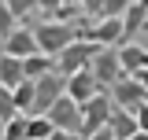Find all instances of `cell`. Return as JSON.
Segmentation results:
<instances>
[{"mask_svg": "<svg viewBox=\"0 0 148 140\" xmlns=\"http://www.w3.org/2000/svg\"><path fill=\"white\" fill-rule=\"evenodd\" d=\"M67 92H71L78 103H85L89 96H96L100 92V81H96V74H92V67H82L74 70L71 77H67Z\"/></svg>", "mask_w": 148, "mask_h": 140, "instance_id": "9", "label": "cell"}, {"mask_svg": "<svg viewBox=\"0 0 148 140\" xmlns=\"http://www.w3.org/2000/svg\"><path fill=\"white\" fill-rule=\"evenodd\" d=\"M37 48L48 55H59L71 41L82 37V26H74L71 18H52V22H37Z\"/></svg>", "mask_w": 148, "mask_h": 140, "instance_id": "1", "label": "cell"}, {"mask_svg": "<svg viewBox=\"0 0 148 140\" xmlns=\"http://www.w3.org/2000/svg\"><path fill=\"white\" fill-rule=\"evenodd\" d=\"M133 0H104V15H122Z\"/></svg>", "mask_w": 148, "mask_h": 140, "instance_id": "22", "label": "cell"}, {"mask_svg": "<svg viewBox=\"0 0 148 140\" xmlns=\"http://www.w3.org/2000/svg\"><path fill=\"white\" fill-rule=\"evenodd\" d=\"M111 111H115V96H111L108 88H100L96 96H89V100L82 103V137H89L100 125H108Z\"/></svg>", "mask_w": 148, "mask_h": 140, "instance_id": "3", "label": "cell"}, {"mask_svg": "<svg viewBox=\"0 0 148 140\" xmlns=\"http://www.w3.org/2000/svg\"><path fill=\"white\" fill-rule=\"evenodd\" d=\"M11 92H15L18 111H22V114H30V111H34V100H37V81H34V77H22Z\"/></svg>", "mask_w": 148, "mask_h": 140, "instance_id": "16", "label": "cell"}, {"mask_svg": "<svg viewBox=\"0 0 148 140\" xmlns=\"http://www.w3.org/2000/svg\"><path fill=\"white\" fill-rule=\"evenodd\" d=\"M119 55H122V70L126 74H137L141 67H148V48L133 44V41H122L119 44Z\"/></svg>", "mask_w": 148, "mask_h": 140, "instance_id": "13", "label": "cell"}, {"mask_svg": "<svg viewBox=\"0 0 148 140\" xmlns=\"http://www.w3.org/2000/svg\"><path fill=\"white\" fill-rule=\"evenodd\" d=\"M4 125H8V122H4V118H0V140H4Z\"/></svg>", "mask_w": 148, "mask_h": 140, "instance_id": "29", "label": "cell"}, {"mask_svg": "<svg viewBox=\"0 0 148 140\" xmlns=\"http://www.w3.org/2000/svg\"><path fill=\"white\" fill-rule=\"evenodd\" d=\"M4 4H8L18 18H26V15H34V11H41V4H37V0H4Z\"/></svg>", "mask_w": 148, "mask_h": 140, "instance_id": "20", "label": "cell"}, {"mask_svg": "<svg viewBox=\"0 0 148 140\" xmlns=\"http://www.w3.org/2000/svg\"><path fill=\"white\" fill-rule=\"evenodd\" d=\"M4 52H11V55H18V59H26V55H34L37 52V33L34 30H11L8 33V41H4Z\"/></svg>", "mask_w": 148, "mask_h": 140, "instance_id": "11", "label": "cell"}, {"mask_svg": "<svg viewBox=\"0 0 148 140\" xmlns=\"http://www.w3.org/2000/svg\"><path fill=\"white\" fill-rule=\"evenodd\" d=\"M52 118L48 114H30V125H26V133H30V140H48L52 137Z\"/></svg>", "mask_w": 148, "mask_h": 140, "instance_id": "17", "label": "cell"}, {"mask_svg": "<svg viewBox=\"0 0 148 140\" xmlns=\"http://www.w3.org/2000/svg\"><path fill=\"white\" fill-rule=\"evenodd\" d=\"M82 140H119V137L111 133V125H100L96 133H89V137H82Z\"/></svg>", "mask_w": 148, "mask_h": 140, "instance_id": "23", "label": "cell"}, {"mask_svg": "<svg viewBox=\"0 0 148 140\" xmlns=\"http://www.w3.org/2000/svg\"><path fill=\"white\" fill-rule=\"evenodd\" d=\"M15 114H22L18 103H15V92H11L8 85H0V118H4V122H11Z\"/></svg>", "mask_w": 148, "mask_h": 140, "instance_id": "19", "label": "cell"}, {"mask_svg": "<svg viewBox=\"0 0 148 140\" xmlns=\"http://www.w3.org/2000/svg\"><path fill=\"white\" fill-rule=\"evenodd\" d=\"M130 140H148V129H137V133H133Z\"/></svg>", "mask_w": 148, "mask_h": 140, "instance_id": "28", "label": "cell"}, {"mask_svg": "<svg viewBox=\"0 0 148 140\" xmlns=\"http://www.w3.org/2000/svg\"><path fill=\"white\" fill-rule=\"evenodd\" d=\"M133 114H137V125H141V129H148V100H145L141 107H137Z\"/></svg>", "mask_w": 148, "mask_h": 140, "instance_id": "24", "label": "cell"}, {"mask_svg": "<svg viewBox=\"0 0 148 140\" xmlns=\"http://www.w3.org/2000/svg\"><path fill=\"white\" fill-rule=\"evenodd\" d=\"M108 92L115 96V103H119V107H126V111H137V107L148 100V88L141 85L133 74H122V77H119V81H115Z\"/></svg>", "mask_w": 148, "mask_h": 140, "instance_id": "7", "label": "cell"}, {"mask_svg": "<svg viewBox=\"0 0 148 140\" xmlns=\"http://www.w3.org/2000/svg\"><path fill=\"white\" fill-rule=\"evenodd\" d=\"M56 67V55H48V52H41V48H37L34 55H26V59H22V74H26V77H41V74H48V70Z\"/></svg>", "mask_w": 148, "mask_h": 140, "instance_id": "15", "label": "cell"}, {"mask_svg": "<svg viewBox=\"0 0 148 140\" xmlns=\"http://www.w3.org/2000/svg\"><path fill=\"white\" fill-rule=\"evenodd\" d=\"M108 125H111V133H115L119 140H130L137 129H141V125H137V114H133V111H126V107H119V103H115V111H111Z\"/></svg>", "mask_w": 148, "mask_h": 140, "instance_id": "12", "label": "cell"}, {"mask_svg": "<svg viewBox=\"0 0 148 140\" xmlns=\"http://www.w3.org/2000/svg\"><path fill=\"white\" fill-rule=\"evenodd\" d=\"M100 52V44L92 41V37H78V41H71L63 52L56 55V70L63 74V77H71L74 70H82V67H89L92 63V55Z\"/></svg>", "mask_w": 148, "mask_h": 140, "instance_id": "2", "label": "cell"}, {"mask_svg": "<svg viewBox=\"0 0 148 140\" xmlns=\"http://www.w3.org/2000/svg\"><path fill=\"white\" fill-rule=\"evenodd\" d=\"M63 92H67V77L52 67L48 74H41V77H37V100H34V111H30V114H45V111H48Z\"/></svg>", "mask_w": 148, "mask_h": 140, "instance_id": "6", "label": "cell"}, {"mask_svg": "<svg viewBox=\"0 0 148 140\" xmlns=\"http://www.w3.org/2000/svg\"><path fill=\"white\" fill-rule=\"evenodd\" d=\"M92 74H96V81L100 88H111L126 70H122V55H119V44H100V52L92 55Z\"/></svg>", "mask_w": 148, "mask_h": 140, "instance_id": "4", "label": "cell"}, {"mask_svg": "<svg viewBox=\"0 0 148 140\" xmlns=\"http://www.w3.org/2000/svg\"><path fill=\"white\" fill-rule=\"evenodd\" d=\"M133 77H137V81H141V85L148 88V67H141V70H137V74H133Z\"/></svg>", "mask_w": 148, "mask_h": 140, "instance_id": "27", "label": "cell"}, {"mask_svg": "<svg viewBox=\"0 0 148 140\" xmlns=\"http://www.w3.org/2000/svg\"><path fill=\"white\" fill-rule=\"evenodd\" d=\"M37 4H41V11H56V7H59L63 0H37Z\"/></svg>", "mask_w": 148, "mask_h": 140, "instance_id": "26", "label": "cell"}, {"mask_svg": "<svg viewBox=\"0 0 148 140\" xmlns=\"http://www.w3.org/2000/svg\"><path fill=\"white\" fill-rule=\"evenodd\" d=\"M96 44H122L126 37H122V15H104L96 18V22H89V33Z\"/></svg>", "mask_w": 148, "mask_h": 140, "instance_id": "8", "label": "cell"}, {"mask_svg": "<svg viewBox=\"0 0 148 140\" xmlns=\"http://www.w3.org/2000/svg\"><path fill=\"white\" fill-rule=\"evenodd\" d=\"M45 114L52 118L56 129H71V133H78V137H82V103L74 100L71 92H63V96H59V100H56Z\"/></svg>", "mask_w": 148, "mask_h": 140, "instance_id": "5", "label": "cell"}, {"mask_svg": "<svg viewBox=\"0 0 148 140\" xmlns=\"http://www.w3.org/2000/svg\"><path fill=\"white\" fill-rule=\"evenodd\" d=\"M145 26H148V0H133L126 11H122V37L133 41Z\"/></svg>", "mask_w": 148, "mask_h": 140, "instance_id": "10", "label": "cell"}, {"mask_svg": "<svg viewBox=\"0 0 148 140\" xmlns=\"http://www.w3.org/2000/svg\"><path fill=\"white\" fill-rule=\"evenodd\" d=\"M78 7H82V15L85 18H104V0H78Z\"/></svg>", "mask_w": 148, "mask_h": 140, "instance_id": "21", "label": "cell"}, {"mask_svg": "<svg viewBox=\"0 0 148 140\" xmlns=\"http://www.w3.org/2000/svg\"><path fill=\"white\" fill-rule=\"evenodd\" d=\"M26 125H30V114H15L11 122L4 125V140H30Z\"/></svg>", "mask_w": 148, "mask_h": 140, "instance_id": "18", "label": "cell"}, {"mask_svg": "<svg viewBox=\"0 0 148 140\" xmlns=\"http://www.w3.org/2000/svg\"><path fill=\"white\" fill-rule=\"evenodd\" d=\"M48 140H82L78 133H71V129H52V137Z\"/></svg>", "mask_w": 148, "mask_h": 140, "instance_id": "25", "label": "cell"}, {"mask_svg": "<svg viewBox=\"0 0 148 140\" xmlns=\"http://www.w3.org/2000/svg\"><path fill=\"white\" fill-rule=\"evenodd\" d=\"M22 77H26V74H22V59L11 55V52H0V85L15 88Z\"/></svg>", "mask_w": 148, "mask_h": 140, "instance_id": "14", "label": "cell"}, {"mask_svg": "<svg viewBox=\"0 0 148 140\" xmlns=\"http://www.w3.org/2000/svg\"><path fill=\"white\" fill-rule=\"evenodd\" d=\"M0 52H4V33H0Z\"/></svg>", "mask_w": 148, "mask_h": 140, "instance_id": "30", "label": "cell"}]
</instances>
